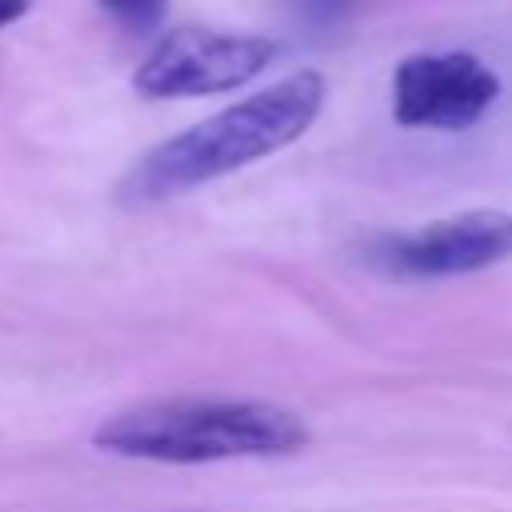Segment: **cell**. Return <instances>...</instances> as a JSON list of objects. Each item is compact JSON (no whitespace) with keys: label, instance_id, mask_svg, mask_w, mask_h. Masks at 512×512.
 <instances>
[{"label":"cell","instance_id":"cell-4","mask_svg":"<svg viewBox=\"0 0 512 512\" xmlns=\"http://www.w3.org/2000/svg\"><path fill=\"white\" fill-rule=\"evenodd\" d=\"M500 100V76L464 48L412 52L392 72V120L428 132H464Z\"/></svg>","mask_w":512,"mask_h":512},{"label":"cell","instance_id":"cell-8","mask_svg":"<svg viewBox=\"0 0 512 512\" xmlns=\"http://www.w3.org/2000/svg\"><path fill=\"white\" fill-rule=\"evenodd\" d=\"M28 8H32V0H0V32L12 28Z\"/></svg>","mask_w":512,"mask_h":512},{"label":"cell","instance_id":"cell-1","mask_svg":"<svg viewBox=\"0 0 512 512\" xmlns=\"http://www.w3.org/2000/svg\"><path fill=\"white\" fill-rule=\"evenodd\" d=\"M324 96L328 80L312 68H300L144 152L116 184V200L132 208L160 204L280 152L312 128Z\"/></svg>","mask_w":512,"mask_h":512},{"label":"cell","instance_id":"cell-5","mask_svg":"<svg viewBox=\"0 0 512 512\" xmlns=\"http://www.w3.org/2000/svg\"><path fill=\"white\" fill-rule=\"evenodd\" d=\"M508 256H512V212L500 208L460 212L412 232H388L368 244V260L376 268L408 280L468 276Z\"/></svg>","mask_w":512,"mask_h":512},{"label":"cell","instance_id":"cell-6","mask_svg":"<svg viewBox=\"0 0 512 512\" xmlns=\"http://www.w3.org/2000/svg\"><path fill=\"white\" fill-rule=\"evenodd\" d=\"M100 4V12L116 24V28H124L128 36H148V32H156L160 24H164V16H168V0H96Z\"/></svg>","mask_w":512,"mask_h":512},{"label":"cell","instance_id":"cell-3","mask_svg":"<svg viewBox=\"0 0 512 512\" xmlns=\"http://www.w3.org/2000/svg\"><path fill=\"white\" fill-rule=\"evenodd\" d=\"M280 44L272 36L248 32H216L204 24H180L164 32L152 52L136 64L132 88L144 100H184V96H216L256 80Z\"/></svg>","mask_w":512,"mask_h":512},{"label":"cell","instance_id":"cell-2","mask_svg":"<svg viewBox=\"0 0 512 512\" xmlns=\"http://www.w3.org/2000/svg\"><path fill=\"white\" fill-rule=\"evenodd\" d=\"M92 444L128 460L212 464L300 452L308 428L296 412L268 400H156L108 416Z\"/></svg>","mask_w":512,"mask_h":512},{"label":"cell","instance_id":"cell-7","mask_svg":"<svg viewBox=\"0 0 512 512\" xmlns=\"http://www.w3.org/2000/svg\"><path fill=\"white\" fill-rule=\"evenodd\" d=\"M348 4H352V0H304V12H308L312 20H336Z\"/></svg>","mask_w":512,"mask_h":512}]
</instances>
